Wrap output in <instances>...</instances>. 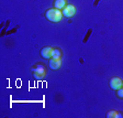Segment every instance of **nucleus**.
Here are the masks:
<instances>
[{"label":"nucleus","mask_w":123,"mask_h":118,"mask_svg":"<svg viewBox=\"0 0 123 118\" xmlns=\"http://www.w3.org/2000/svg\"><path fill=\"white\" fill-rule=\"evenodd\" d=\"M107 117L108 118H115V117H123V115L121 113H118V111H111L107 114Z\"/></svg>","instance_id":"1a4fd4ad"},{"label":"nucleus","mask_w":123,"mask_h":118,"mask_svg":"<svg viewBox=\"0 0 123 118\" xmlns=\"http://www.w3.org/2000/svg\"><path fill=\"white\" fill-rule=\"evenodd\" d=\"M122 86H123V82H122Z\"/></svg>","instance_id":"9b49d317"},{"label":"nucleus","mask_w":123,"mask_h":118,"mask_svg":"<svg viewBox=\"0 0 123 118\" xmlns=\"http://www.w3.org/2000/svg\"><path fill=\"white\" fill-rule=\"evenodd\" d=\"M52 52H53V49L51 46H45L41 50V56L43 59H52Z\"/></svg>","instance_id":"39448f33"},{"label":"nucleus","mask_w":123,"mask_h":118,"mask_svg":"<svg viewBox=\"0 0 123 118\" xmlns=\"http://www.w3.org/2000/svg\"><path fill=\"white\" fill-rule=\"evenodd\" d=\"M117 95H118L119 98H123V88H119L117 90Z\"/></svg>","instance_id":"9d476101"},{"label":"nucleus","mask_w":123,"mask_h":118,"mask_svg":"<svg viewBox=\"0 0 123 118\" xmlns=\"http://www.w3.org/2000/svg\"><path fill=\"white\" fill-rule=\"evenodd\" d=\"M63 17H64V15H63L62 10L56 9V8L49 9V10L45 12V18L49 21H51V22H59Z\"/></svg>","instance_id":"f257e3e1"},{"label":"nucleus","mask_w":123,"mask_h":118,"mask_svg":"<svg viewBox=\"0 0 123 118\" xmlns=\"http://www.w3.org/2000/svg\"><path fill=\"white\" fill-rule=\"evenodd\" d=\"M61 64H62V60H55V59H51L49 62V65L52 69H58L61 67Z\"/></svg>","instance_id":"423d86ee"},{"label":"nucleus","mask_w":123,"mask_h":118,"mask_svg":"<svg viewBox=\"0 0 123 118\" xmlns=\"http://www.w3.org/2000/svg\"><path fill=\"white\" fill-rule=\"evenodd\" d=\"M62 51L59 49H53V52H52V59H55V60H61L62 59Z\"/></svg>","instance_id":"6e6552de"},{"label":"nucleus","mask_w":123,"mask_h":118,"mask_svg":"<svg viewBox=\"0 0 123 118\" xmlns=\"http://www.w3.org/2000/svg\"><path fill=\"white\" fill-rule=\"evenodd\" d=\"M31 71L33 73L34 78H36V80H42L46 75V69H45V66L42 64H36L34 67H32Z\"/></svg>","instance_id":"f03ea898"},{"label":"nucleus","mask_w":123,"mask_h":118,"mask_svg":"<svg viewBox=\"0 0 123 118\" xmlns=\"http://www.w3.org/2000/svg\"><path fill=\"white\" fill-rule=\"evenodd\" d=\"M62 12H63V15L65 18H72L76 13V8L73 5H66V7L62 10Z\"/></svg>","instance_id":"7ed1b4c3"},{"label":"nucleus","mask_w":123,"mask_h":118,"mask_svg":"<svg viewBox=\"0 0 123 118\" xmlns=\"http://www.w3.org/2000/svg\"><path fill=\"white\" fill-rule=\"evenodd\" d=\"M65 7H66V0H55L54 1V8L63 10Z\"/></svg>","instance_id":"0eeeda50"},{"label":"nucleus","mask_w":123,"mask_h":118,"mask_svg":"<svg viewBox=\"0 0 123 118\" xmlns=\"http://www.w3.org/2000/svg\"><path fill=\"white\" fill-rule=\"evenodd\" d=\"M109 85H110V87L112 88V90H118L119 88L122 87V81H121L120 77H112L110 80Z\"/></svg>","instance_id":"20e7f679"}]
</instances>
